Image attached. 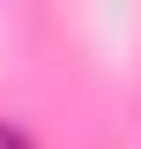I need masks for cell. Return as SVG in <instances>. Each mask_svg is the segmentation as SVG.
Masks as SVG:
<instances>
[{
    "mask_svg": "<svg viewBox=\"0 0 141 149\" xmlns=\"http://www.w3.org/2000/svg\"><path fill=\"white\" fill-rule=\"evenodd\" d=\"M0 149H37V142H30V127H0Z\"/></svg>",
    "mask_w": 141,
    "mask_h": 149,
    "instance_id": "cell-1",
    "label": "cell"
}]
</instances>
